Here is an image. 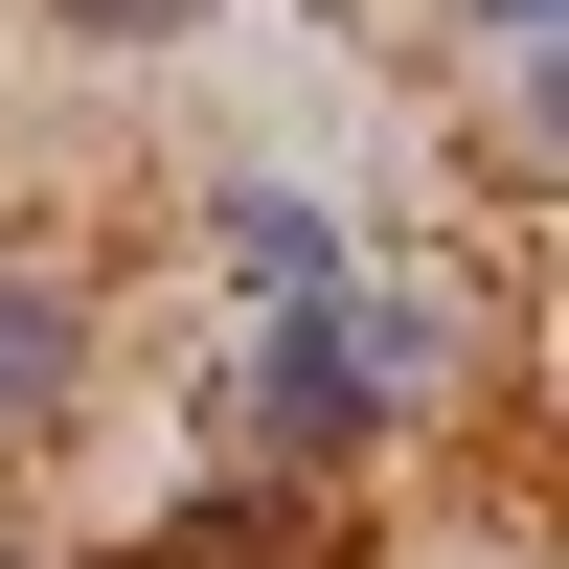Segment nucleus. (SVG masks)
I'll return each instance as SVG.
<instances>
[{"instance_id": "20e7f679", "label": "nucleus", "mask_w": 569, "mask_h": 569, "mask_svg": "<svg viewBox=\"0 0 569 569\" xmlns=\"http://www.w3.org/2000/svg\"><path fill=\"white\" fill-rule=\"evenodd\" d=\"M456 23H479L501 69H525V46H569V0H456Z\"/></svg>"}, {"instance_id": "f03ea898", "label": "nucleus", "mask_w": 569, "mask_h": 569, "mask_svg": "<svg viewBox=\"0 0 569 569\" xmlns=\"http://www.w3.org/2000/svg\"><path fill=\"white\" fill-rule=\"evenodd\" d=\"M91 365H114V297H91V251H0V433H69Z\"/></svg>"}, {"instance_id": "f257e3e1", "label": "nucleus", "mask_w": 569, "mask_h": 569, "mask_svg": "<svg viewBox=\"0 0 569 569\" xmlns=\"http://www.w3.org/2000/svg\"><path fill=\"white\" fill-rule=\"evenodd\" d=\"M182 251H206L228 319H297L319 273L365 251V206H319V182H273V160H206V182H182Z\"/></svg>"}, {"instance_id": "7ed1b4c3", "label": "nucleus", "mask_w": 569, "mask_h": 569, "mask_svg": "<svg viewBox=\"0 0 569 569\" xmlns=\"http://www.w3.org/2000/svg\"><path fill=\"white\" fill-rule=\"evenodd\" d=\"M23 23H69V46H114V69H160V46H206L228 0H23Z\"/></svg>"}]
</instances>
